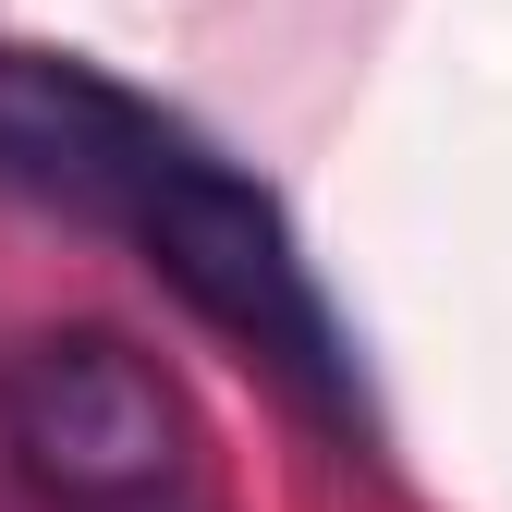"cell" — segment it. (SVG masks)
Masks as SVG:
<instances>
[{
  "label": "cell",
  "instance_id": "1",
  "mask_svg": "<svg viewBox=\"0 0 512 512\" xmlns=\"http://www.w3.org/2000/svg\"><path fill=\"white\" fill-rule=\"evenodd\" d=\"M0 196L122 232L244 366H269L317 427L366 439L354 330L330 317L281 196L244 159H220L183 110L135 98L122 74H98L74 49H0Z\"/></svg>",
  "mask_w": 512,
  "mask_h": 512
},
{
  "label": "cell",
  "instance_id": "2",
  "mask_svg": "<svg viewBox=\"0 0 512 512\" xmlns=\"http://www.w3.org/2000/svg\"><path fill=\"white\" fill-rule=\"evenodd\" d=\"M0 452L49 512H220L183 378L122 330H37L0 354Z\"/></svg>",
  "mask_w": 512,
  "mask_h": 512
}]
</instances>
